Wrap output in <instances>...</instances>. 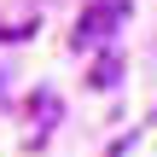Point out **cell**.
Masks as SVG:
<instances>
[{
    "label": "cell",
    "instance_id": "cell-1",
    "mask_svg": "<svg viewBox=\"0 0 157 157\" xmlns=\"http://www.w3.org/2000/svg\"><path fill=\"white\" fill-rule=\"evenodd\" d=\"M128 12H134V0H87L82 17H76V35H70V41H76L82 52H87V47H105V41L128 23Z\"/></svg>",
    "mask_w": 157,
    "mask_h": 157
},
{
    "label": "cell",
    "instance_id": "cell-2",
    "mask_svg": "<svg viewBox=\"0 0 157 157\" xmlns=\"http://www.w3.org/2000/svg\"><path fill=\"white\" fill-rule=\"evenodd\" d=\"M29 117H35L41 134H47V128L58 122V93H52V87H35V93H29Z\"/></svg>",
    "mask_w": 157,
    "mask_h": 157
},
{
    "label": "cell",
    "instance_id": "cell-3",
    "mask_svg": "<svg viewBox=\"0 0 157 157\" xmlns=\"http://www.w3.org/2000/svg\"><path fill=\"white\" fill-rule=\"evenodd\" d=\"M117 76H122V58H117V52H105V58L93 64V76H87V82H93L99 93H111V87H117Z\"/></svg>",
    "mask_w": 157,
    "mask_h": 157
}]
</instances>
